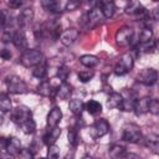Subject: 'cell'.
<instances>
[{
    "label": "cell",
    "instance_id": "6da1fadb",
    "mask_svg": "<svg viewBox=\"0 0 159 159\" xmlns=\"http://www.w3.org/2000/svg\"><path fill=\"white\" fill-rule=\"evenodd\" d=\"M43 60V55L40 50L36 48H27L22 52L21 57H20V62L22 66L25 67H35L40 63H42Z\"/></svg>",
    "mask_w": 159,
    "mask_h": 159
},
{
    "label": "cell",
    "instance_id": "7a4b0ae2",
    "mask_svg": "<svg viewBox=\"0 0 159 159\" xmlns=\"http://www.w3.org/2000/svg\"><path fill=\"white\" fill-rule=\"evenodd\" d=\"M134 66V57L130 52H125L119 57V61L114 66V73L117 76H124L132 71Z\"/></svg>",
    "mask_w": 159,
    "mask_h": 159
},
{
    "label": "cell",
    "instance_id": "3957f363",
    "mask_svg": "<svg viewBox=\"0 0 159 159\" xmlns=\"http://www.w3.org/2000/svg\"><path fill=\"white\" fill-rule=\"evenodd\" d=\"M122 139L128 143H139L143 139L140 127L137 124H133V123L124 125L123 133H122Z\"/></svg>",
    "mask_w": 159,
    "mask_h": 159
},
{
    "label": "cell",
    "instance_id": "277c9868",
    "mask_svg": "<svg viewBox=\"0 0 159 159\" xmlns=\"http://www.w3.org/2000/svg\"><path fill=\"white\" fill-rule=\"evenodd\" d=\"M5 83H6V88L10 93L20 94V93H25L27 91V84L25 83V81L16 75L7 76L5 80Z\"/></svg>",
    "mask_w": 159,
    "mask_h": 159
},
{
    "label": "cell",
    "instance_id": "5b68a950",
    "mask_svg": "<svg viewBox=\"0 0 159 159\" xmlns=\"http://www.w3.org/2000/svg\"><path fill=\"white\" fill-rule=\"evenodd\" d=\"M158 78H159V73L157 72V70L154 68H144L142 70L138 75H137V82L138 83H142L144 86H153L158 82Z\"/></svg>",
    "mask_w": 159,
    "mask_h": 159
},
{
    "label": "cell",
    "instance_id": "8992f818",
    "mask_svg": "<svg viewBox=\"0 0 159 159\" xmlns=\"http://www.w3.org/2000/svg\"><path fill=\"white\" fill-rule=\"evenodd\" d=\"M30 118H32V113L31 109L26 106H17L15 109L11 111V120L19 127Z\"/></svg>",
    "mask_w": 159,
    "mask_h": 159
},
{
    "label": "cell",
    "instance_id": "52a82bcc",
    "mask_svg": "<svg viewBox=\"0 0 159 159\" xmlns=\"http://www.w3.org/2000/svg\"><path fill=\"white\" fill-rule=\"evenodd\" d=\"M133 35H134V31L132 27L129 26H122L117 30L116 35H114V40H116V43L119 45V46H127L132 42L133 40Z\"/></svg>",
    "mask_w": 159,
    "mask_h": 159
},
{
    "label": "cell",
    "instance_id": "ba28073f",
    "mask_svg": "<svg viewBox=\"0 0 159 159\" xmlns=\"http://www.w3.org/2000/svg\"><path fill=\"white\" fill-rule=\"evenodd\" d=\"M34 20V10L31 7H24L17 16V24L21 29H26Z\"/></svg>",
    "mask_w": 159,
    "mask_h": 159
},
{
    "label": "cell",
    "instance_id": "9c48e42d",
    "mask_svg": "<svg viewBox=\"0 0 159 159\" xmlns=\"http://www.w3.org/2000/svg\"><path fill=\"white\" fill-rule=\"evenodd\" d=\"M78 35H80L78 30L71 27V29H67V30H65V31L61 32V35H60V41H61V43H62L63 46H71V45L78 39Z\"/></svg>",
    "mask_w": 159,
    "mask_h": 159
},
{
    "label": "cell",
    "instance_id": "30bf717a",
    "mask_svg": "<svg viewBox=\"0 0 159 159\" xmlns=\"http://www.w3.org/2000/svg\"><path fill=\"white\" fill-rule=\"evenodd\" d=\"M62 118V112L58 107H53L48 114H47V119H46V124L48 128H53V127H57L60 120Z\"/></svg>",
    "mask_w": 159,
    "mask_h": 159
},
{
    "label": "cell",
    "instance_id": "8fae6325",
    "mask_svg": "<svg viewBox=\"0 0 159 159\" xmlns=\"http://www.w3.org/2000/svg\"><path fill=\"white\" fill-rule=\"evenodd\" d=\"M36 92L39 94H41L42 97H53V96H56V87H53L52 83L48 81H42L37 86Z\"/></svg>",
    "mask_w": 159,
    "mask_h": 159
},
{
    "label": "cell",
    "instance_id": "7c38bea8",
    "mask_svg": "<svg viewBox=\"0 0 159 159\" xmlns=\"http://www.w3.org/2000/svg\"><path fill=\"white\" fill-rule=\"evenodd\" d=\"M150 99L149 97H143V98H138L135 99V103H134V113L137 116H142L147 112H149V103H150Z\"/></svg>",
    "mask_w": 159,
    "mask_h": 159
},
{
    "label": "cell",
    "instance_id": "4fadbf2b",
    "mask_svg": "<svg viewBox=\"0 0 159 159\" xmlns=\"http://www.w3.org/2000/svg\"><path fill=\"white\" fill-rule=\"evenodd\" d=\"M93 132H94V135L98 138L106 135L109 132V123L103 118L97 119L93 124Z\"/></svg>",
    "mask_w": 159,
    "mask_h": 159
},
{
    "label": "cell",
    "instance_id": "5bb4252c",
    "mask_svg": "<svg viewBox=\"0 0 159 159\" xmlns=\"http://www.w3.org/2000/svg\"><path fill=\"white\" fill-rule=\"evenodd\" d=\"M98 7L101 9V11L103 12L106 19H109L114 15L116 11V5L112 0H99L98 2Z\"/></svg>",
    "mask_w": 159,
    "mask_h": 159
},
{
    "label": "cell",
    "instance_id": "9a60e30c",
    "mask_svg": "<svg viewBox=\"0 0 159 159\" xmlns=\"http://www.w3.org/2000/svg\"><path fill=\"white\" fill-rule=\"evenodd\" d=\"M103 19H106V17H104V15H103V12L101 11L99 7H93L88 12V15H87V22L91 26H94L97 24H101L103 21Z\"/></svg>",
    "mask_w": 159,
    "mask_h": 159
},
{
    "label": "cell",
    "instance_id": "2e32d148",
    "mask_svg": "<svg viewBox=\"0 0 159 159\" xmlns=\"http://www.w3.org/2000/svg\"><path fill=\"white\" fill-rule=\"evenodd\" d=\"M72 94V87L67 82H61L56 87V97L60 99H68Z\"/></svg>",
    "mask_w": 159,
    "mask_h": 159
},
{
    "label": "cell",
    "instance_id": "e0dca14e",
    "mask_svg": "<svg viewBox=\"0 0 159 159\" xmlns=\"http://www.w3.org/2000/svg\"><path fill=\"white\" fill-rule=\"evenodd\" d=\"M41 6L43 10L52 12V14L61 12V1L60 0H41Z\"/></svg>",
    "mask_w": 159,
    "mask_h": 159
},
{
    "label": "cell",
    "instance_id": "ac0fdd59",
    "mask_svg": "<svg viewBox=\"0 0 159 159\" xmlns=\"http://www.w3.org/2000/svg\"><path fill=\"white\" fill-rule=\"evenodd\" d=\"M144 145L148 149H150V152H153L154 154H158L159 155V135L150 134V135L145 137Z\"/></svg>",
    "mask_w": 159,
    "mask_h": 159
},
{
    "label": "cell",
    "instance_id": "d6986e66",
    "mask_svg": "<svg viewBox=\"0 0 159 159\" xmlns=\"http://www.w3.org/2000/svg\"><path fill=\"white\" fill-rule=\"evenodd\" d=\"M12 43L17 47V48H20V50H27L26 47H27V41H26V36H25V34L22 32V31H20V30H17V31H15L14 32V35H12Z\"/></svg>",
    "mask_w": 159,
    "mask_h": 159
},
{
    "label": "cell",
    "instance_id": "ffe728a7",
    "mask_svg": "<svg viewBox=\"0 0 159 159\" xmlns=\"http://www.w3.org/2000/svg\"><path fill=\"white\" fill-rule=\"evenodd\" d=\"M61 128L57 125V127H53V128H48V132L47 134L45 135V143L47 145H51V144H55V142L60 138L61 135Z\"/></svg>",
    "mask_w": 159,
    "mask_h": 159
},
{
    "label": "cell",
    "instance_id": "44dd1931",
    "mask_svg": "<svg viewBox=\"0 0 159 159\" xmlns=\"http://www.w3.org/2000/svg\"><path fill=\"white\" fill-rule=\"evenodd\" d=\"M123 103V94L122 93H117V92H113L109 94L108 99H107V106L108 108H120Z\"/></svg>",
    "mask_w": 159,
    "mask_h": 159
},
{
    "label": "cell",
    "instance_id": "7402d4cb",
    "mask_svg": "<svg viewBox=\"0 0 159 159\" xmlns=\"http://www.w3.org/2000/svg\"><path fill=\"white\" fill-rule=\"evenodd\" d=\"M21 150V143H20V139L12 137V138H9L7 139V145H6V152L11 155H15V154H19V152Z\"/></svg>",
    "mask_w": 159,
    "mask_h": 159
},
{
    "label": "cell",
    "instance_id": "603a6c76",
    "mask_svg": "<svg viewBox=\"0 0 159 159\" xmlns=\"http://www.w3.org/2000/svg\"><path fill=\"white\" fill-rule=\"evenodd\" d=\"M84 109L89 113V114H98L102 112V104L98 102V101H94V99H89L86 104H84Z\"/></svg>",
    "mask_w": 159,
    "mask_h": 159
},
{
    "label": "cell",
    "instance_id": "cb8c5ba5",
    "mask_svg": "<svg viewBox=\"0 0 159 159\" xmlns=\"http://www.w3.org/2000/svg\"><path fill=\"white\" fill-rule=\"evenodd\" d=\"M80 62L84 66V67H88V68H92L94 66L98 65V57L94 56V55H82L80 57Z\"/></svg>",
    "mask_w": 159,
    "mask_h": 159
},
{
    "label": "cell",
    "instance_id": "d4e9b609",
    "mask_svg": "<svg viewBox=\"0 0 159 159\" xmlns=\"http://www.w3.org/2000/svg\"><path fill=\"white\" fill-rule=\"evenodd\" d=\"M70 109H71V112H72L73 114L81 116L82 112H83V109H84V103H83L81 99H77V98L71 99V101H70Z\"/></svg>",
    "mask_w": 159,
    "mask_h": 159
},
{
    "label": "cell",
    "instance_id": "484cf974",
    "mask_svg": "<svg viewBox=\"0 0 159 159\" xmlns=\"http://www.w3.org/2000/svg\"><path fill=\"white\" fill-rule=\"evenodd\" d=\"M11 99L10 97L6 94V93H1L0 94V109L2 113H6V112H10L11 111Z\"/></svg>",
    "mask_w": 159,
    "mask_h": 159
},
{
    "label": "cell",
    "instance_id": "4316f807",
    "mask_svg": "<svg viewBox=\"0 0 159 159\" xmlns=\"http://www.w3.org/2000/svg\"><path fill=\"white\" fill-rule=\"evenodd\" d=\"M125 153H127L125 148L120 144H113L109 148V155L113 157V158H123Z\"/></svg>",
    "mask_w": 159,
    "mask_h": 159
},
{
    "label": "cell",
    "instance_id": "83f0119b",
    "mask_svg": "<svg viewBox=\"0 0 159 159\" xmlns=\"http://www.w3.org/2000/svg\"><path fill=\"white\" fill-rule=\"evenodd\" d=\"M46 73H47V66H46L45 61L42 63L35 66L34 70H32V76L36 77V78H39V80H42L46 76Z\"/></svg>",
    "mask_w": 159,
    "mask_h": 159
},
{
    "label": "cell",
    "instance_id": "f1b7e54d",
    "mask_svg": "<svg viewBox=\"0 0 159 159\" xmlns=\"http://www.w3.org/2000/svg\"><path fill=\"white\" fill-rule=\"evenodd\" d=\"M138 40H139V43H145V42L152 41V40H153V30H152L150 27L145 26V27L140 31Z\"/></svg>",
    "mask_w": 159,
    "mask_h": 159
},
{
    "label": "cell",
    "instance_id": "f546056e",
    "mask_svg": "<svg viewBox=\"0 0 159 159\" xmlns=\"http://www.w3.org/2000/svg\"><path fill=\"white\" fill-rule=\"evenodd\" d=\"M142 9H143V6H142L138 1H135V0H129L128 6L125 7V12H127V14H130V15H137Z\"/></svg>",
    "mask_w": 159,
    "mask_h": 159
},
{
    "label": "cell",
    "instance_id": "4dcf8cb0",
    "mask_svg": "<svg viewBox=\"0 0 159 159\" xmlns=\"http://www.w3.org/2000/svg\"><path fill=\"white\" fill-rule=\"evenodd\" d=\"M20 128L22 129L24 133H26V134H31V133L35 132V129H36V124H35L34 119L30 118V119H27L26 122H24V123L20 125Z\"/></svg>",
    "mask_w": 159,
    "mask_h": 159
},
{
    "label": "cell",
    "instance_id": "1f68e13d",
    "mask_svg": "<svg viewBox=\"0 0 159 159\" xmlns=\"http://www.w3.org/2000/svg\"><path fill=\"white\" fill-rule=\"evenodd\" d=\"M34 0H10L9 5L11 9H20V7H30V4H32Z\"/></svg>",
    "mask_w": 159,
    "mask_h": 159
},
{
    "label": "cell",
    "instance_id": "d6a6232c",
    "mask_svg": "<svg viewBox=\"0 0 159 159\" xmlns=\"http://www.w3.org/2000/svg\"><path fill=\"white\" fill-rule=\"evenodd\" d=\"M155 47H157V42L154 40H152L145 43H139L137 48L139 50V52H152L153 50H155Z\"/></svg>",
    "mask_w": 159,
    "mask_h": 159
},
{
    "label": "cell",
    "instance_id": "836d02e7",
    "mask_svg": "<svg viewBox=\"0 0 159 159\" xmlns=\"http://www.w3.org/2000/svg\"><path fill=\"white\" fill-rule=\"evenodd\" d=\"M93 76H94V72H93L92 70H86V71L78 72V78H80V81L83 82V83L91 81V80L93 78Z\"/></svg>",
    "mask_w": 159,
    "mask_h": 159
},
{
    "label": "cell",
    "instance_id": "e575fe53",
    "mask_svg": "<svg viewBox=\"0 0 159 159\" xmlns=\"http://www.w3.org/2000/svg\"><path fill=\"white\" fill-rule=\"evenodd\" d=\"M70 73V70L66 67V66H58V70H57V77L61 80V82H66L67 80V76Z\"/></svg>",
    "mask_w": 159,
    "mask_h": 159
},
{
    "label": "cell",
    "instance_id": "d590c367",
    "mask_svg": "<svg viewBox=\"0 0 159 159\" xmlns=\"http://www.w3.org/2000/svg\"><path fill=\"white\" fill-rule=\"evenodd\" d=\"M81 5V0H68L66 2V6H65V10L67 11H75L80 7Z\"/></svg>",
    "mask_w": 159,
    "mask_h": 159
},
{
    "label": "cell",
    "instance_id": "8d00e7d4",
    "mask_svg": "<svg viewBox=\"0 0 159 159\" xmlns=\"http://www.w3.org/2000/svg\"><path fill=\"white\" fill-rule=\"evenodd\" d=\"M48 158H58L60 157V148L55 144L48 145V152H47Z\"/></svg>",
    "mask_w": 159,
    "mask_h": 159
},
{
    "label": "cell",
    "instance_id": "74e56055",
    "mask_svg": "<svg viewBox=\"0 0 159 159\" xmlns=\"http://www.w3.org/2000/svg\"><path fill=\"white\" fill-rule=\"evenodd\" d=\"M149 112L153 114H159V99H150L149 103Z\"/></svg>",
    "mask_w": 159,
    "mask_h": 159
},
{
    "label": "cell",
    "instance_id": "f35d334b",
    "mask_svg": "<svg viewBox=\"0 0 159 159\" xmlns=\"http://www.w3.org/2000/svg\"><path fill=\"white\" fill-rule=\"evenodd\" d=\"M67 135H68V143L71 145H75L76 142H77V133H76V130L73 128H70Z\"/></svg>",
    "mask_w": 159,
    "mask_h": 159
},
{
    "label": "cell",
    "instance_id": "ab89813d",
    "mask_svg": "<svg viewBox=\"0 0 159 159\" xmlns=\"http://www.w3.org/2000/svg\"><path fill=\"white\" fill-rule=\"evenodd\" d=\"M19 157H20V158H24V159H30V158L34 157V154L31 153L30 149H21V150L19 152Z\"/></svg>",
    "mask_w": 159,
    "mask_h": 159
},
{
    "label": "cell",
    "instance_id": "60d3db41",
    "mask_svg": "<svg viewBox=\"0 0 159 159\" xmlns=\"http://www.w3.org/2000/svg\"><path fill=\"white\" fill-rule=\"evenodd\" d=\"M10 57H11V52H10V50L4 48V50L1 51V58L6 61V60H10Z\"/></svg>",
    "mask_w": 159,
    "mask_h": 159
},
{
    "label": "cell",
    "instance_id": "b9f144b4",
    "mask_svg": "<svg viewBox=\"0 0 159 159\" xmlns=\"http://www.w3.org/2000/svg\"><path fill=\"white\" fill-rule=\"evenodd\" d=\"M150 16H152L154 20H159V6H155V7L152 10Z\"/></svg>",
    "mask_w": 159,
    "mask_h": 159
},
{
    "label": "cell",
    "instance_id": "7bdbcfd3",
    "mask_svg": "<svg viewBox=\"0 0 159 159\" xmlns=\"http://www.w3.org/2000/svg\"><path fill=\"white\" fill-rule=\"evenodd\" d=\"M6 145H7V139L1 137L0 138V148H1L2 152H6Z\"/></svg>",
    "mask_w": 159,
    "mask_h": 159
},
{
    "label": "cell",
    "instance_id": "ee69618b",
    "mask_svg": "<svg viewBox=\"0 0 159 159\" xmlns=\"http://www.w3.org/2000/svg\"><path fill=\"white\" fill-rule=\"evenodd\" d=\"M82 1H84V2H87V4H92V2H94V0H82Z\"/></svg>",
    "mask_w": 159,
    "mask_h": 159
},
{
    "label": "cell",
    "instance_id": "f6af8a7d",
    "mask_svg": "<svg viewBox=\"0 0 159 159\" xmlns=\"http://www.w3.org/2000/svg\"><path fill=\"white\" fill-rule=\"evenodd\" d=\"M152 1H155V2H157V1H159V0H152Z\"/></svg>",
    "mask_w": 159,
    "mask_h": 159
}]
</instances>
